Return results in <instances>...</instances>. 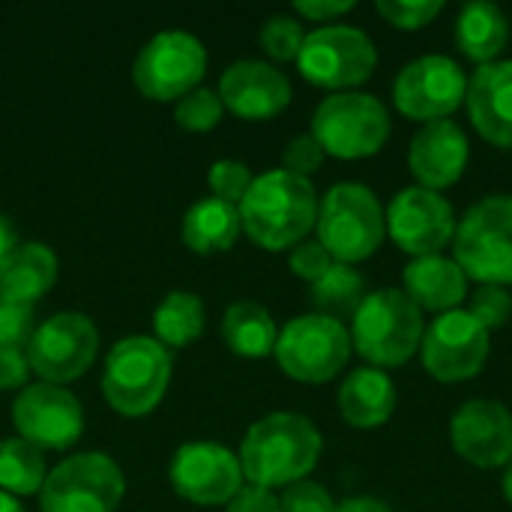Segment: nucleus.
Returning a JSON list of instances; mask_svg holds the SVG:
<instances>
[{"label": "nucleus", "mask_w": 512, "mask_h": 512, "mask_svg": "<svg viewBox=\"0 0 512 512\" xmlns=\"http://www.w3.org/2000/svg\"><path fill=\"white\" fill-rule=\"evenodd\" d=\"M321 447V432L309 417L276 411L249 426L240 447V468L249 486L285 489L312 474Z\"/></svg>", "instance_id": "nucleus-1"}, {"label": "nucleus", "mask_w": 512, "mask_h": 512, "mask_svg": "<svg viewBox=\"0 0 512 512\" xmlns=\"http://www.w3.org/2000/svg\"><path fill=\"white\" fill-rule=\"evenodd\" d=\"M237 210L255 246L270 252L294 249L318 222V192L309 177L276 168L252 180Z\"/></svg>", "instance_id": "nucleus-2"}, {"label": "nucleus", "mask_w": 512, "mask_h": 512, "mask_svg": "<svg viewBox=\"0 0 512 512\" xmlns=\"http://www.w3.org/2000/svg\"><path fill=\"white\" fill-rule=\"evenodd\" d=\"M423 315L405 291L384 288L366 294L351 318V345L375 369L405 366L423 345Z\"/></svg>", "instance_id": "nucleus-3"}, {"label": "nucleus", "mask_w": 512, "mask_h": 512, "mask_svg": "<svg viewBox=\"0 0 512 512\" xmlns=\"http://www.w3.org/2000/svg\"><path fill=\"white\" fill-rule=\"evenodd\" d=\"M171 384V354L153 336L120 339L102 369V393L117 414H150Z\"/></svg>", "instance_id": "nucleus-4"}, {"label": "nucleus", "mask_w": 512, "mask_h": 512, "mask_svg": "<svg viewBox=\"0 0 512 512\" xmlns=\"http://www.w3.org/2000/svg\"><path fill=\"white\" fill-rule=\"evenodd\" d=\"M318 243L339 264L366 261L387 234L384 210L363 183H336L318 204Z\"/></svg>", "instance_id": "nucleus-5"}, {"label": "nucleus", "mask_w": 512, "mask_h": 512, "mask_svg": "<svg viewBox=\"0 0 512 512\" xmlns=\"http://www.w3.org/2000/svg\"><path fill=\"white\" fill-rule=\"evenodd\" d=\"M456 264L483 285L512 282V198L492 195L468 210L453 237Z\"/></svg>", "instance_id": "nucleus-6"}, {"label": "nucleus", "mask_w": 512, "mask_h": 512, "mask_svg": "<svg viewBox=\"0 0 512 512\" xmlns=\"http://www.w3.org/2000/svg\"><path fill=\"white\" fill-rule=\"evenodd\" d=\"M312 135L336 159H366L387 144L390 114L375 96L342 90L315 108Z\"/></svg>", "instance_id": "nucleus-7"}, {"label": "nucleus", "mask_w": 512, "mask_h": 512, "mask_svg": "<svg viewBox=\"0 0 512 512\" xmlns=\"http://www.w3.org/2000/svg\"><path fill=\"white\" fill-rule=\"evenodd\" d=\"M126 477L108 453H75L48 471L39 489L42 512H114L123 504Z\"/></svg>", "instance_id": "nucleus-8"}, {"label": "nucleus", "mask_w": 512, "mask_h": 512, "mask_svg": "<svg viewBox=\"0 0 512 512\" xmlns=\"http://www.w3.org/2000/svg\"><path fill=\"white\" fill-rule=\"evenodd\" d=\"M351 333L327 315H300L279 330L276 360L282 372L303 384L333 381L351 357Z\"/></svg>", "instance_id": "nucleus-9"}, {"label": "nucleus", "mask_w": 512, "mask_h": 512, "mask_svg": "<svg viewBox=\"0 0 512 512\" xmlns=\"http://www.w3.org/2000/svg\"><path fill=\"white\" fill-rule=\"evenodd\" d=\"M207 72V48L189 30H162L144 42L135 57V87L156 102H177Z\"/></svg>", "instance_id": "nucleus-10"}, {"label": "nucleus", "mask_w": 512, "mask_h": 512, "mask_svg": "<svg viewBox=\"0 0 512 512\" xmlns=\"http://www.w3.org/2000/svg\"><path fill=\"white\" fill-rule=\"evenodd\" d=\"M297 66L306 81L342 93L372 78L378 66V51L363 30L348 24H327L306 33Z\"/></svg>", "instance_id": "nucleus-11"}, {"label": "nucleus", "mask_w": 512, "mask_h": 512, "mask_svg": "<svg viewBox=\"0 0 512 512\" xmlns=\"http://www.w3.org/2000/svg\"><path fill=\"white\" fill-rule=\"evenodd\" d=\"M99 351V330L84 312H57L39 324L24 348L30 369L48 384L81 378Z\"/></svg>", "instance_id": "nucleus-12"}, {"label": "nucleus", "mask_w": 512, "mask_h": 512, "mask_svg": "<svg viewBox=\"0 0 512 512\" xmlns=\"http://www.w3.org/2000/svg\"><path fill=\"white\" fill-rule=\"evenodd\" d=\"M468 96V78L453 57L426 54L411 60L393 81V102L411 120H447Z\"/></svg>", "instance_id": "nucleus-13"}, {"label": "nucleus", "mask_w": 512, "mask_h": 512, "mask_svg": "<svg viewBox=\"0 0 512 512\" xmlns=\"http://www.w3.org/2000/svg\"><path fill=\"white\" fill-rule=\"evenodd\" d=\"M12 423L18 438L39 450H66L84 432V408L78 396L60 384H27L12 402Z\"/></svg>", "instance_id": "nucleus-14"}, {"label": "nucleus", "mask_w": 512, "mask_h": 512, "mask_svg": "<svg viewBox=\"0 0 512 512\" xmlns=\"http://www.w3.org/2000/svg\"><path fill=\"white\" fill-rule=\"evenodd\" d=\"M168 480L174 492L198 507H219L228 504L243 489V468L240 456L231 453L225 444L216 441H189L177 447Z\"/></svg>", "instance_id": "nucleus-15"}, {"label": "nucleus", "mask_w": 512, "mask_h": 512, "mask_svg": "<svg viewBox=\"0 0 512 512\" xmlns=\"http://www.w3.org/2000/svg\"><path fill=\"white\" fill-rule=\"evenodd\" d=\"M489 330L468 312L453 309L435 318L423 336V366L432 378L444 384H459L474 378L489 360Z\"/></svg>", "instance_id": "nucleus-16"}, {"label": "nucleus", "mask_w": 512, "mask_h": 512, "mask_svg": "<svg viewBox=\"0 0 512 512\" xmlns=\"http://www.w3.org/2000/svg\"><path fill=\"white\" fill-rule=\"evenodd\" d=\"M384 219L396 246L414 258L441 255V249L456 237V216L450 201L441 192L423 186L402 189Z\"/></svg>", "instance_id": "nucleus-17"}, {"label": "nucleus", "mask_w": 512, "mask_h": 512, "mask_svg": "<svg viewBox=\"0 0 512 512\" xmlns=\"http://www.w3.org/2000/svg\"><path fill=\"white\" fill-rule=\"evenodd\" d=\"M450 438L456 453L477 468L512 462V414L495 399L465 402L450 423Z\"/></svg>", "instance_id": "nucleus-18"}, {"label": "nucleus", "mask_w": 512, "mask_h": 512, "mask_svg": "<svg viewBox=\"0 0 512 512\" xmlns=\"http://www.w3.org/2000/svg\"><path fill=\"white\" fill-rule=\"evenodd\" d=\"M219 99L243 120H270L291 102L288 75L267 60H234L219 78Z\"/></svg>", "instance_id": "nucleus-19"}, {"label": "nucleus", "mask_w": 512, "mask_h": 512, "mask_svg": "<svg viewBox=\"0 0 512 512\" xmlns=\"http://www.w3.org/2000/svg\"><path fill=\"white\" fill-rule=\"evenodd\" d=\"M468 138L453 120H435L426 123L414 138L408 150L411 174L420 180L423 189H447L453 186L465 168H468Z\"/></svg>", "instance_id": "nucleus-20"}, {"label": "nucleus", "mask_w": 512, "mask_h": 512, "mask_svg": "<svg viewBox=\"0 0 512 512\" xmlns=\"http://www.w3.org/2000/svg\"><path fill=\"white\" fill-rule=\"evenodd\" d=\"M465 102L477 132L495 147L512 150V60L480 66L468 81Z\"/></svg>", "instance_id": "nucleus-21"}, {"label": "nucleus", "mask_w": 512, "mask_h": 512, "mask_svg": "<svg viewBox=\"0 0 512 512\" xmlns=\"http://www.w3.org/2000/svg\"><path fill=\"white\" fill-rule=\"evenodd\" d=\"M57 282V255L45 243H18L0 264V300L33 306Z\"/></svg>", "instance_id": "nucleus-22"}, {"label": "nucleus", "mask_w": 512, "mask_h": 512, "mask_svg": "<svg viewBox=\"0 0 512 512\" xmlns=\"http://www.w3.org/2000/svg\"><path fill=\"white\" fill-rule=\"evenodd\" d=\"M405 294L417 309L429 312H453L468 294V276L462 267L444 255L414 258L405 267Z\"/></svg>", "instance_id": "nucleus-23"}, {"label": "nucleus", "mask_w": 512, "mask_h": 512, "mask_svg": "<svg viewBox=\"0 0 512 512\" xmlns=\"http://www.w3.org/2000/svg\"><path fill=\"white\" fill-rule=\"evenodd\" d=\"M396 411V387L387 372L375 366H363L348 375L339 387V414L354 429H375L384 426Z\"/></svg>", "instance_id": "nucleus-24"}, {"label": "nucleus", "mask_w": 512, "mask_h": 512, "mask_svg": "<svg viewBox=\"0 0 512 512\" xmlns=\"http://www.w3.org/2000/svg\"><path fill=\"white\" fill-rule=\"evenodd\" d=\"M240 231H243V225H240L237 204H228V201L213 198V195L195 201L183 213V225H180L183 243L192 252H201V255L231 249Z\"/></svg>", "instance_id": "nucleus-25"}, {"label": "nucleus", "mask_w": 512, "mask_h": 512, "mask_svg": "<svg viewBox=\"0 0 512 512\" xmlns=\"http://www.w3.org/2000/svg\"><path fill=\"white\" fill-rule=\"evenodd\" d=\"M510 21L495 3H468L456 21V42L462 54L480 66L495 63V57L507 48Z\"/></svg>", "instance_id": "nucleus-26"}, {"label": "nucleus", "mask_w": 512, "mask_h": 512, "mask_svg": "<svg viewBox=\"0 0 512 512\" xmlns=\"http://www.w3.org/2000/svg\"><path fill=\"white\" fill-rule=\"evenodd\" d=\"M222 339L225 345L246 360H261L267 354L276 351V321L270 318V312L255 303V300H237L225 309L222 318Z\"/></svg>", "instance_id": "nucleus-27"}, {"label": "nucleus", "mask_w": 512, "mask_h": 512, "mask_svg": "<svg viewBox=\"0 0 512 512\" xmlns=\"http://www.w3.org/2000/svg\"><path fill=\"white\" fill-rule=\"evenodd\" d=\"M207 327L204 300L192 291H171L153 312V339L165 348H186L201 339Z\"/></svg>", "instance_id": "nucleus-28"}, {"label": "nucleus", "mask_w": 512, "mask_h": 512, "mask_svg": "<svg viewBox=\"0 0 512 512\" xmlns=\"http://www.w3.org/2000/svg\"><path fill=\"white\" fill-rule=\"evenodd\" d=\"M45 456L24 438L0 441V492L6 495H39L45 483Z\"/></svg>", "instance_id": "nucleus-29"}, {"label": "nucleus", "mask_w": 512, "mask_h": 512, "mask_svg": "<svg viewBox=\"0 0 512 512\" xmlns=\"http://www.w3.org/2000/svg\"><path fill=\"white\" fill-rule=\"evenodd\" d=\"M363 300H366L363 276L351 264L336 261L318 282H312V303L318 315H327L333 321H342L348 315L354 318Z\"/></svg>", "instance_id": "nucleus-30"}, {"label": "nucleus", "mask_w": 512, "mask_h": 512, "mask_svg": "<svg viewBox=\"0 0 512 512\" xmlns=\"http://www.w3.org/2000/svg\"><path fill=\"white\" fill-rule=\"evenodd\" d=\"M222 111H225V105H222V99H219L216 90H210V87H195V90H189L183 99H177V105H174V120H177L183 129H189V132H207V129L219 126Z\"/></svg>", "instance_id": "nucleus-31"}, {"label": "nucleus", "mask_w": 512, "mask_h": 512, "mask_svg": "<svg viewBox=\"0 0 512 512\" xmlns=\"http://www.w3.org/2000/svg\"><path fill=\"white\" fill-rule=\"evenodd\" d=\"M303 24L297 18H288V15H270L264 24H261V33H258V42L261 48L279 60V63H288V60H297L300 48H303Z\"/></svg>", "instance_id": "nucleus-32"}, {"label": "nucleus", "mask_w": 512, "mask_h": 512, "mask_svg": "<svg viewBox=\"0 0 512 512\" xmlns=\"http://www.w3.org/2000/svg\"><path fill=\"white\" fill-rule=\"evenodd\" d=\"M252 180L255 177H252L249 165L240 159H216L207 171V183H210L213 198H222L228 204H240L243 195L249 192Z\"/></svg>", "instance_id": "nucleus-33"}, {"label": "nucleus", "mask_w": 512, "mask_h": 512, "mask_svg": "<svg viewBox=\"0 0 512 512\" xmlns=\"http://www.w3.org/2000/svg\"><path fill=\"white\" fill-rule=\"evenodd\" d=\"M441 0H378V12L402 30H420L441 15Z\"/></svg>", "instance_id": "nucleus-34"}, {"label": "nucleus", "mask_w": 512, "mask_h": 512, "mask_svg": "<svg viewBox=\"0 0 512 512\" xmlns=\"http://www.w3.org/2000/svg\"><path fill=\"white\" fill-rule=\"evenodd\" d=\"M36 330L33 306L0 300V348H27L30 336Z\"/></svg>", "instance_id": "nucleus-35"}, {"label": "nucleus", "mask_w": 512, "mask_h": 512, "mask_svg": "<svg viewBox=\"0 0 512 512\" xmlns=\"http://www.w3.org/2000/svg\"><path fill=\"white\" fill-rule=\"evenodd\" d=\"M512 312V297L501 288V285H483L477 288V294L471 297V318L480 321L486 330H495L501 324L510 321Z\"/></svg>", "instance_id": "nucleus-36"}, {"label": "nucleus", "mask_w": 512, "mask_h": 512, "mask_svg": "<svg viewBox=\"0 0 512 512\" xmlns=\"http://www.w3.org/2000/svg\"><path fill=\"white\" fill-rule=\"evenodd\" d=\"M324 156L327 153L315 141V135L312 132H303V135H297V138L288 141V147L282 153V171H291L297 177H309V174H315L321 168Z\"/></svg>", "instance_id": "nucleus-37"}, {"label": "nucleus", "mask_w": 512, "mask_h": 512, "mask_svg": "<svg viewBox=\"0 0 512 512\" xmlns=\"http://www.w3.org/2000/svg\"><path fill=\"white\" fill-rule=\"evenodd\" d=\"M279 507L282 512H333L336 504L330 498V492L312 480H300V483H291L285 486L282 498H279Z\"/></svg>", "instance_id": "nucleus-38"}, {"label": "nucleus", "mask_w": 512, "mask_h": 512, "mask_svg": "<svg viewBox=\"0 0 512 512\" xmlns=\"http://www.w3.org/2000/svg\"><path fill=\"white\" fill-rule=\"evenodd\" d=\"M333 255L318 243V240H303L291 249V258H288V267L294 276L306 279V282H318L330 267H333Z\"/></svg>", "instance_id": "nucleus-39"}, {"label": "nucleus", "mask_w": 512, "mask_h": 512, "mask_svg": "<svg viewBox=\"0 0 512 512\" xmlns=\"http://www.w3.org/2000/svg\"><path fill=\"white\" fill-rule=\"evenodd\" d=\"M27 375V354L21 348H0V390H24Z\"/></svg>", "instance_id": "nucleus-40"}, {"label": "nucleus", "mask_w": 512, "mask_h": 512, "mask_svg": "<svg viewBox=\"0 0 512 512\" xmlns=\"http://www.w3.org/2000/svg\"><path fill=\"white\" fill-rule=\"evenodd\" d=\"M225 512H282L279 498L270 489H258V486H243L228 504Z\"/></svg>", "instance_id": "nucleus-41"}, {"label": "nucleus", "mask_w": 512, "mask_h": 512, "mask_svg": "<svg viewBox=\"0 0 512 512\" xmlns=\"http://www.w3.org/2000/svg\"><path fill=\"white\" fill-rule=\"evenodd\" d=\"M294 9L312 21H330L354 9V0H297Z\"/></svg>", "instance_id": "nucleus-42"}, {"label": "nucleus", "mask_w": 512, "mask_h": 512, "mask_svg": "<svg viewBox=\"0 0 512 512\" xmlns=\"http://www.w3.org/2000/svg\"><path fill=\"white\" fill-rule=\"evenodd\" d=\"M333 512H390V507L378 498H348Z\"/></svg>", "instance_id": "nucleus-43"}, {"label": "nucleus", "mask_w": 512, "mask_h": 512, "mask_svg": "<svg viewBox=\"0 0 512 512\" xmlns=\"http://www.w3.org/2000/svg\"><path fill=\"white\" fill-rule=\"evenodd\" d=\"M18 246V237H15V228H12V222L0 213V264L9 258V252Z\"/></svg>", "instance_id": "nucleus-44"}, {"label": "nucleus", "mask_w": 512, "mask_h": 512, "mask_svg": "<svg viewBox=\"0 0 512 512\" xmlns=\"http://www.w3.org/2000/svg\"><path fill=\"white\" fill-rule=\"evenodd\" d=\"M0 512H24V507L18 504V498H15V495L0 492Z\"/></svg>", "instance_id": "nucleus-45"}, {"label": "nucleus", "mask_w": 512, "mask_h": 512, "mask_svg": "<svg viewBox=\"0 0 512 512\" xmlns=\"http://www.w3.org/2000/svg\"><path fill=\"white\" fill-rule=\"evenodd\" d=\"M504 498L512 504V462L507 465V474H504Z\"/></svg>", "instance_id": "nucleus-46"}]
</instances>
